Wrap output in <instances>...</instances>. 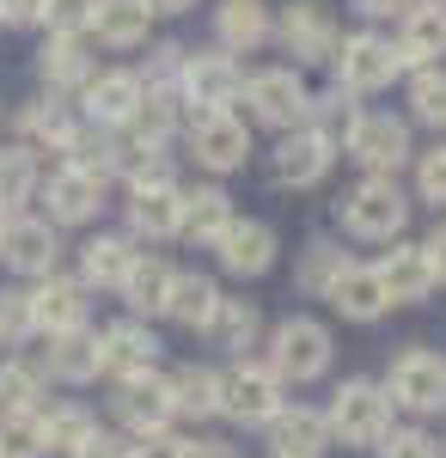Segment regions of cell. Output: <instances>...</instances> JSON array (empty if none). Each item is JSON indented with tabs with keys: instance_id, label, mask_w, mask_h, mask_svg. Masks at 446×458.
Masks as SVG:
<instances>
[{
	"instance_id": "obj_30",
	"label": "cell",
	"mask_w": 446,
	"mask_h": 458,
	"mask_svg": "<svg viewBox=\"0 0 446 458\" xmlns=\"http://www.w3.org/2000/svg\"><path fill=\"white\" fill-rule=\"evenodd\" d=\"M37 373H49V379H62V386H92V379H99V330L49 336V354H43Z\"/></svg>"
},
{
	"instance_id": "obj_51",
	"label": "cell",
	"mask_w": 446,
	"mask_h": 458,
	"mask_svg": "<svg viewBox=\"0 0 446 458\" xmlns=\"http://www.w3.org/2000/svg\"><path fill=\"white\" fill-rule=\"evenodd\" d=\"M422 257H428V269H434V287H441V282H446V220L434 226V233H428V239H422Z\"/></svg>"
},
{
	"instance_id": "obj_57",
	"label": "cell",
	"mask_w": 446,
	"mask_h": 458,
	"mask_svg": "<svg viewBox=\"0 0 446 458\" xmlns=\"http://www.w3.org/2000/svg\"><path fill=\"white\" fill-rule=\"evenodd\" d=\"M0 31H6V19H0Z\"/></svg>"
},
{
	"instance_id": "obj_48",
	"label": "cell",
	"mask_w": 446,
	"mask_h": 458,
	"mask_svg": "<svg viewBox=\"0 0 446 458\" xmlns=\"http://www.w3.org/2000/svg\"><path fill=\"white\" fill-rule=\"evenodd\" d=\"M379 458H441V440L422 434V428H391L379 440Z\"/></svg>"
},
{
	"instance_id": "obj_39",
	"label": "cell",
	"mask_w": 446,
	"mask_h": 458,
	"mask_svg": "<svg viewBox=\"0 0 446 458\" xmlns=\"http://www.w3.org/2000/svg\"><path fill=\"white\" fill-rule=\"evenodd\" d=\"M37 428H43V446H49V453H73L99 422H92L86 403H43V410H37Z\"/></svg>"
},
{
	"instance_id": "obj_26",
	"label": "cell",
	"mask_w": 446,
	"mask_h": 458,
	"mask_svg": "<svg viewBox=\"0 0 446 458\" xmlns=\"http://www.w3.org/2000/svg\"><path fill=\"white\" fill-rule=\"evenodd\" d=\"M270 446L275 458H324L330 453V428H324V410H306V403H287L270 422Z\"/></svg>"
},
{
	"instance_id": "obj_14",
	"label": "cell",
	"mask_w": 446,
	"mask_h": 458,
	"mask_svg": "<svg viewBox=\"0 0 446 458\" xmlns=\"http://www.w3.org/2000/svg\"><path fill=\"white\" fill-rule=\"evenodd\" d=\"M31 300V330L37 336H68V330H86V287L73 276H43V282L25 293Z\"/></svg>"
},
{
	"instance_id": "obj_49",
	"label": "cell",
	"mask_w": 446,
	"mask_h": 458,
	"mask_svg": "<svg viewBox=\"0 0 446 458\" xmlns=\"http://www.w3.org/2000/svg\"><path fill=\"white\" fill-rule=\"evenodd\" d=\"M68 458H129V440L123 434H104V428H92L80 446H73Z\"/></svg>"
},
{
	"instance_id": "obj_45",
	"label": "cell",
	"mask_w": 446,
	"mask_h": 458,
	"mask_svg": "<svg viewBox=\"0 0 446 458\" xmlns=\"http://www.w3.org/2000/svg\"><path fill=\"white\" fill-rule=\"evenodd\" d=\"M37 25H49V37H86L92 25V0H43Z\"/></svg>"
},
{
	"instance_id": "obj_2",
	"label": "cell",
	"mask_w": 446,
	"mask_h": 458,
	"mask_svg": "<svg viewBox=\"0 0 446 458\" xmlns=\"http://www.w3.org/2000/svg\"><path fill=\"white\" fill-rule=\"evenodd\" d=\"M324 428H330V446H379L391 434V397L373 379H343L330 410H324Z\"/></svg>"
},
{
	"instance_id": "obj_31",
	"label": "cell",
	"mask_w": 446,
	"mask_h": 458,
	"mask_svg": "<svg viewBox=\"0 0 446 458\" xmlns=\"http://www.w3.org/2000/svg\"><path fill=\"white\" fill-rule=\"evenodd\" d=\"M37 73H43L49 92H73V86H86L99 68H92L86 37H49V43L37 49Z\"/></svg>"
},
{
	"instance_id": "obj_37",
	"label": "cell",
	"mask_w": 446,
	"mask_h": 458,
	"mask_svg": "<svg viewBox=\"0 0 446 458\" xmlns=\"http://www.w3.org/2000/svg\"><path fill=\"white\" fill-rule=\"evenodd\" d=\"M348 269V250L330 245V239H312L306 250H300V269H294V287L306 293V300H324L330 293V282Z\"/></svg>"
},
{
	"instance_id": "obj_33",
	"label": "cell",
	"mask_w": 446,
	"mask_h": 458,
	"mask_svg": "<svg viewBox=\"0 0 446 458\" xmlns=\"http://www.w3.org/2000/svg\"><path fill=\"white\" fill-rule=\"evenodd\" d=\"M19 129H25V147H49V153H68V141L80 135V116H73L62 98H31L19 110Z\"/></svg>"
},
{
	"instance_id": "obj_44",
	"label": "cell",
	"mask_w": 446,
	"mask_h": 458,
	"mask_svg": "<svg viewBox=\"0 0 446 458\" xmlns=\"http://www.w3.org/2000/svg\"><path fill=\"white\" fill-rule=\"evenodd\" d=\"M0 458H49L37 416H0Z\"/></svg>"
},
{
	"instance_id": "obj_24",
	"label": "cell",
	"mask_w": 446,
	"mask_h": 458,
	"mask_svg": "<svg viewBox=\"0 0 446 458\" xmlns=\"http://www.w3.org/2000/svg\"><path fill=\"white\" fill-rule=\"evenodd\" d=\"M214 37H220L227 55H251L275 37V13L263 0H220L214 6Z\"/></svg>"
},
{
	"instance_id": "obj_38",
	"label": "cell",
	"mask_w": 446,
	"mask_h": 458,
	"mask_svg": "<svg viewBox=\"0 0 446 458\" xmlns=\"http://www.w3.org/2000/svg\"><path fill=\"white\" fill-rule=\"evenodd\" d=\"M177 129H184V98H177V92H141L129 135H141V141H153V147H166Z\"/></svg>"
},
{
	"instance_id": "obj_22",
	"label": "cell",
	"mask_w": 446,
	"mask_h": 458,
	"mask_svg": "<svg viewBox=\"0 0 446 458\" xmlns=\"http://www.w3.org/2000/svg\"><path fill=\"white\" fill-rule=\"evenodd\" d=\"M239 214H233V196L220 190V183H196V190H184V208H177V239H190V245H208L233 226Z\"/></svg>"
},
{
	"instance_id": "obj_46",
	"label": "cell",
	"mask_w": 446,
	"mask_h": 458,
	"mask_svg": "<svg viewBox=\"0 0 446 458\" xmlns=\"http://www.w3.org/2000/svg\"><path fill=\"white\" fill-rule=\"evenodd\" d=\"M25 336H31V300H25V287H0V349L25 343Z\"/></svg>"
},
{
	"instance_id": "obj_9",
	"label": "cell",
	"mask_w": 446,
	"mask_h": 458,
	"mask_svg": "<svg viewBox=\"0 0 446 458\" xmlns=\"http://www.w3.org/2000/svg\"><path fill=\"white\" fill-rule=\"evenodd\" d=\"M275 43L294 55V73L312 68V62H330L337 55V19H330V6L324 0H294V6H281V19H275Z\"/></svg>"
},
{
	"instance_id": "obj_50",
	"label": "cell",
	"mask_w": 446,
	"mask_h": 458,
	"mask_svg": "<svg viewBox=\"0 0 446 458\" xmlns=\"http://www.w3.org/2000/svg\"><path fill=\"white\" fill-rule=\"evenodd\" d=\"M129 458H184V440L172 428L166 434H141V440H129Z\"/></svg>"
},
{
	"instance_id": "obj_4",
	"label": "cell",
	"mask_w": 446,
	"mask_h": 458,
	"mask_svg": "<svg viewBox=\"0 0 446 458\" xmlns=\"http://www.w3.org/2000/svg\"><path fill=\"white\" fill-rule=\"evenodd\" d=\"M281 410H287V386L263 360H233L220 373V416H233L239 428H270Z\"/></svg>"
},
{
	"instance_id": "obj_1",
	"label": "cell",
	"mask_w": 446,
	"mask_h": 458,
	"mask_svg": "<svg viewBox=\"0 0 446 458\" xmlns=\"http://www.w3.org/2000/svg\"><path fill=\"white\" fill-rule=\"evenodd\" d=\"M330 354H337V336H330V324L324 318H281L270 330V354H263V367H270L281 386H312V379H324L330 373Z\"/></svg>"
},
{
	"instance_id": "obj_34",
	"label": "cell",
	"mask_w": 446,
	"mask_h": 458,
	"mask_svg": "<svg viewBox=\"0 0 446 458\" xmlns=\"http://www.w3.org/2000/svg\"><path fill=\"white\" fill-rule=\"evenodd\" d=\"M166 379H172V410L177 416H190V422L220 416V373H214V367H177Z\"/></svg>"
},
{
	"instance_id": "obj_54",
	"label": "cell",
	"mask_w": 446,
	"mask_h": 458,
	"mask_svg": "<svg viewBox=\"0 0 446 458\" xmlns=\"http://www.w3.org/2000/svg\"><path fill=\"white\" fill-rule=\"evenodd\" d=\"M37 6L43 0H0V19L6 25H37Z\"/></svg>"
},
{
	"instance_id": "obj_7",
	"label": "cell",
	"mask_w": 446,
	"mask_h": 458,
	"mask_svg": "<svg viewBox=\"0 0 446 458\" xmlns=\"http://www.w3.org/2000/svg\"><path fill=\"white\" fill-rule=\"evenodd\" d=\"M385 397L391 410H410V416H446V354L404 349L385 373Z\"/></svg>"
},
{
	"instance_id": "obj_25",
	"label": "cell",
	"mask_w": 446,
	"mask_h": 458,
	"mask_svg": "<svg viewBox=\"0 0 446 458\" xmlns=\"http://www.w3.org/2000/svg\"><path fill=\"white\" fill-rule=\"evenodd\" d=\"M373 276H379V287H385V300H391V306H416V300H428V293H434V269H428L422 245H391L373 263Z\"/></svg>"
},
{
	"instance_id": "obj_18",
	"label": "cell",
	"mask_w": 446,
	"mask_h": 458,
	"mask_svg": "<svg viewBox=\"0 0 446 458\" xmlns=\"http://www.w3.org/2000/svg\"><path fill=\"white\" fill-rule=\"evenodd\" d=\"M110 403H116V416H123V422L135 428V440H141V434H166V428H172V416H177V410H172V379H166V373L123 379Z\"/></svg>"
},
{
	"instance_id": "obj_56",
	"label": "cell",
	"mask_w": 446,
	"mask_h": 458,
	"mask_svg": "<svg viewBox=\"0 0 446 458\" xmlns=\"http://www.w3.org/2000/svg\"><path fill=\"white\" fill-rule=\"evenodd\" d=\"M13 220H19V214H13L6 202H0V239H6V226H13Z\"/></svg>"
},
{
	"instance_id": "obj_36",
	"label": "cell",
	"mask_w": 446,
	"mask_h": 458,
	"mask_svg": "<svg viewBox=\"0 0 446 458\" xmlns=\"http://www.w3.org/2000/svg\"><path fill=\"white\" fill-rule=\"evenodd\" d=\"M172 263L166 257H153V250H141L135 269H129V282L116 287L123 300H129V312H166V293H172Z\"/></svg>"
},
{
	"instance_id": "obj_35",
	"label": "cell",
	"mask_w": 446,
	"mask_h": 458,
	"mask_svg": "<svg viewBox=\"0 0 446 458\" xmlns=\"http://www.w3.org/2000/svg\"><path fill=\"white\" fill-rule=\"evenodd\" d=\"M355 116H361V105H355V92H343V86H330L324 98H312V105H306V135H318V141L330 147V153H343L348 129H355Z\"/></svg>"
},
{
	"instance_id": "obj_11",
	"label": "cell",
	"mask_w": 446,
	"mask_h": 458,
	"mask_svg": "<svg viewBox=\"0 0 446 458\" xmlns=\"http://www.w3.org/2000/svg\"><path fill=\"white\" fill-rule=\"evenodd\" d=\"M99 373L104 379H141V373H159V336L141 324V318H123L99 330Z\"/></svg>"
},
{
	"instance_id": "obj_12",
	"label": "cell",
	"mask_w": 446,
	"mask_h": 458,
	"mask_svg": "<svg viewBox=\"0 0 446 458\" xmlns=\"http://www.w3.org/2000/svg\"><path fill=\"white\" fill-rule=\"evenodd\" d=\"M135 105H141V80L129 68H104L80 86V116H86L92 129H104V135L129 129V123H135Z\"/></svg>"
},
{
	"instance_id": "obj_42",
	"label": "cell",
	"mask_w": 446,
	"mask_h": 458,
	"mask_svg": "<svg viewBox=\"0 0 446 458\" xmlns=\"http://www.w3.org/2000/svg\"><path fill=\"white\" fill-rule=\"evenodd\" d=\"M410 116L422 129L446 135V68H416L410 73Z\"/></svg>"
},
{
	"instance_id": "obj_10",
	"label": "cell",
	"mask_w": 446,
	"mask_h": 458,
	"mask_svg": "<svg viewBox=\"0 0 446 458\" xmlns=\"http://www.w3.org/2000/svg\"><path fill=\"white\" fill-rule=\"evenodd\" d=\"M244 105H251V116L263 123V129H281V135H294V129H306V80L294 68H263L244 80Z\"/></svg>"
},
{
	"instance_id": "obj_29",
	"label": "cell",
	"mask_w": 446,
	"mask_h": 458,
	"mask_svg": "<svg viewBox=\"0 0 446 458\" xmlns=\"http://www.w3.org/2000/svg\"><path fill=\"white\" fill-rule=\"evenodd\" d=\"M202 336L214 349H227L233 360H244V349H257V336H263L257 300H227V293H220V306H214V318L202 324Z\"/></svg>"
},
{
	"instance_id": "obj_52",
	"label": "cell",
	"mask_w": 446,
	"mask_h": 458,
	"mask_svg": "<svg viewBox=\"0 0 446 458\" xmlns=\"http://www.w3.org/2000/svg\"><path fill=\"white\" fill-rule=\"evenodd\" d=\"M348 6H355L361 19H404V6H410V0H348Z\"/></svg>"
},
{
	"instance_id": "obj_32",
	"label": "cell",
	"mask_w": 446,
	"mask_h": 458,
	"mask_svg": "<svg viewBox=\"0 0 446 458\" xmlns=\"http://www.w3.org/2000/svg\"><path fill=\"white\" fill-rule=\"evenodd\" d=\"M214 306H220L214 276H202V269H177L172 293H166V312H159V318H172V324H184V330H202L208 318H214Z\"/></svg>"
},
{
	"instance_id": "obj_8",
	"label": "cell",
	"mask_w": 446,
	"mask_h": 458,
	"mask_svg": "<svg viewBox=\"0 0 446 458\" xmlns=\"http://www.w3.org/2000/svg\"><path fill=\"white\" fill-rule=\"evenodd\" d=\"M337 86L343 92H385L398 73H404V62H398V43L391 37H379V31H355V37H343L337 43Z\"/></svg>"
},
{
	"instance_id": "obj_53",
	"label": "cell",
	"mask_w": 446,
	"mask_h": 458,
	"mask_svg": "<svg viewBox=\"0 0 446 458\" xmlns=\"http://www.w3.org/2000/svg\"><path fill=\"white\" fill-rule=\"evenodd\" d=\"M184 458H239L233 440H184Z\"/></svg>"
},
{
	"instance_id": "obj_3",
	"label": "cell",
	"mask_w": 446,
	"mask_h": 458,
	"mask_svg": "<svg viewBox=\"0 0 446 458\" xmlns=\"http://www.w3.org/2000/svg\"><path fill=\"white\" fill-rule=\"evenodd\" d=\"M337 220H343L355 239H373V245H398L404 220H410V196L398 190V177H361L337 202Z\"/></svg>"
},
{
	"instance_id": "obj_27",
	"label": "cell",
	"mask_w": 446,
	"mask_h": 458,
	"mask_svg": "<svg viewBox=\"0 0 446 458\" xmlns=\"http://www.w3.org/2000/svg\"><path fill=\"white\" fill-rule=\"evenodd\" d=\"M330 306L343 318H355V324H379V318L391 312V300H385V287H379L373 263H348L343 276L330 282V293H324Z\"/></svg>"
},
{
	"instance_id": "obj_43",
	"label": "cell",
	"mask_w": 446,
	"mask_h": 458,
	"mask_svg": "<svg viewBox=\"0 0 446 458\" xmlns=\"http://www.w3.org/2000/svg\"><path fill=\"white\" fill-rule=\"evenodd\" d=\"M68 172L110 183V135H104V129H92V123H80V135L68 141Z\"/></svg>"
},
{
	"instance_id": "obj_23",
	"label": "cell",
	"mask_w": 446,
	"mask_h": 458,
	"mask_svg": "<svg viewBox=\"0 0 446 458\" xmlns=\"http://www.w3.org/2000/svg\"><path fill=\"white\" fill-rule=\"evenodd\" d=\"M135 257H141V245L129 233H99V239L80 245V276H73V282L86 287V293H92V287H123L129 269H135Z\"/></svg>"
},
{
	"instance_id": "obj_16",
	"label": "cell",
	"mask_w": 446,
	"mask_h": 458,
	"mask_svg": "<svg viewBox=\"0 0 446 458\" xmlns=\"http://www.w3.org/2000/svg\"><path fill=\"white\" fill-rule=\"evenodd\" d=\"M214 250H220V269H227V276L251 282V276H270V269H275L281 239H275L270 220H233V226L214 239Z\"/></svg>"
},
{
	"instance_id": "obj_28",
	"label": "cell",
	"mask_w": 446,
	"mask_h": 458,
	"mask_svg": "<svg viewBox=\"0 0 446 458\" xmlns=\"http://www.w3.org/2000/svg\"><path fill=\"white\" fill-rule=\"evenodd\" d=\"M86 31L110 49H141L153 31V6L147 0H92V25Z\"/></svg>"
},
{
	"instance_id": "obj_5",
	"label": "cell",
	"mask_w": 446,
	"mask_h": 458,
	"mask_svg": "<svg viewBox=\"0 0 446 458\" xmlns=\"http://www.w3.org/2000/svg\"><path fill=\"white\" fill-rule=\"evenodd\" d=\"M244 92V68L227 49H184V73H177V98L196 105V116H220L233 110Z\"/></svg>"
},
{
	"instance_id": "obj_21",
	"label": "cell",
	"mask_w": 446,
	"mask_h": 458,
	"mask_svg": "<svg viewBox=\"0 0 446 458\" xmlns=\"http://www.w3.org/2000/svg\"><path fill=\"white\" fill-rule=\"evenodd\" d=\"M177 208H184V190L177 183H159V190H129V239L135 245H159V239H177Z\"/></svg>"
},
{
	"instance_id": "obj_13",
	"label": "cell",
	"mask_w": 446,
	"mask_h": 458,
	"mask_svg": "<svg viewBox=\"0 0 446 458\" xmlns=\"http://www.w3.org/2000/svg\"><path fill=\"white\" fill-rule=\"evenodd\" d=\"M190 153L202 172H239L251 159V129H244L233 110L220 116H190Z\"/></svg>"
},
{
	"instance_id": "obj_41",
	"label": "cell",
	"mask_w": 446,
	"mask_h": 458,
	"mask_svg": "<svg viewBox=\"0 0 446 458\" xmlns=\"http://www.w3.org/2000/svg\"><path fill=\"white\" fill-rule=\"evenodd\" d=\"M37 183H43V172H37V153L25 141L0 147V202L6 208H19L25 196H37Z\"/></svg>"
},
{
	"instance_id": "obj_47",
	"label": "cell",
	"mask_w": 446,
	"mask_h": 458,
	"mask_svg": "<svg viewBox=\"0 0 446 458\" xmlns=\"http://www.w3.org/2000/svg\"><path fill=\"white\" fill-rule=\"evenodd\" d=\"M416 196L434 202V208H446V141L428 147V153L416 159Z\"/></svg>"
},
{
	"instance_id": "obj_20",
	"label": "cell",
	"mask_w": 446,
	"mask_h": 458,
	"mask_svg": "<svg viewBox=\"0 0 446 458\" xmlns=\"http://www.w3.org/2000/svg\"><path fill=\"white\" fill-rule=\"evenodd\" d=\"M330 165H337V153L318 141V135H306V129L281 135V147H275V159H270V172H275L281 190H312V183L330 177Z\"/></svg>"
},
{
	"instance_id": "obj_17",
	"label": "cell",
	"mask_w": 446,
	"mask_h": 458,
	"mask_svg": "<svg viewBox=\"0 0 446 458\" xmlns=\"http://www.w3.org/2000/svg\"><path fill=\"white\" fill-rule=\"evenodd\" d=\"M37 190H43V220H49V226H86V220H99V208H104V183L68 172V165L49 172Z\"/></svg>"
},
{
	"instance_id": "obj_15",
	"label": "cell",
	"mask_w": 446,
	"mask_h": 458,
	"mask_svg": "<svg viewBox=\"0 0 446 458\" xmlns=\"http://www.w3.org/2000/svg\"><path fill=\"white\" fill-rule=\"evenodd\" d=\"M56 257H62V239H56V226L49 220H31V214H19L13 226H6V239H0V263L13 269V276H56Z\"/></svg>"
},
{
	"instance_id": "obj_40",
	"label": "cell",
	"mask_w": 446,
	"mask_h": 458,
	"mask_svg": "<svg viewBox=\"0 0 446 458\" xmlns=\"http://www.w3.org/2000/svg\"><path fill=\"white\" fill-rule=\"evenodd\" d=\"M43 410V373L31 360H0V416H37Z\"/></svg>"
},
{
	"instance_id": "obj_55",
	"label": "cell",
	"mask_w": 446,
	"mask_h": 458,
	"mask_svg": "<svg viewBox=\"0 0 446 458\" xmlns=\"http://www.w3.org/2000/svg\"><path fill=\"white\" fill-rule=\"evenodd\" d=\"M147 6H153V19H159V13H190L196 0H147Z\"/></svg>"
},
{
	"instance_id": "obj_6",
	"label": "cell",
	"mask_w": 446,
	"mask_h": 458,
	"mask_svg": "<svg viewBox=\"0 0 446 458\" xmlns=\"http://www.w3.org/2000/svg\"><path fill=\"white\" fill-rule=\"evenodd\" d=\"M410 153H416L410 123L391 116V110H361L355 129H348V141H343V159H355L367 177H398V165H404Z\"/></svg>"
},
{
	"instance_id": "obj_19",
	"label": "cell",
	"mask_w": 446,
	"mask_h": 458,
	"mask_svg": "<svg viewBox=\"0 0 446 458\" xmlns=\"http://www.w3.org/2000/svg\"><path fill=\"white\" fill-rule=\"evenodd\" d=\"M446 55V0H410L404 31H398V62L404 68H441Z\"/></svg>"
}]
</instances>
